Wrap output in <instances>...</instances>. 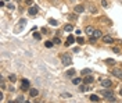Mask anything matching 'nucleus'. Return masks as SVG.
Returning <instances> with one entry per match:
<instances>
[{
  "label": "nucleus",
  "mask_w": 122,
  "mask_h": 103,
  "mask_svg": "<svg viewBox=\"0 0 122 103\" xmlns=\"http://www.w3.org/2000/svg\"><path fill=\"white\" fill-rule=\"evenodd\" d=\"M101 95L103 96H106V99L107 100H111V102H114L115 99H114V93H112V91H103V92H101Z\"/></svg>",
  "instance_id": "1"
},
{
  "label": "nucleus",
  "mask_w": 122,
  "mask_h": 103,
  "mask_svg": "<svg viewBox=\"0 0 122 103\" xmlns=\"http://www.w3.org/2000/svg\"><path fill=\"white\" fill-rule=\"evenodd\" d=\"M61 60H63V64H64V65H71V64H72V59H71V56H63Z\"/></svg>",
  "instance_id": "2"
},
{
  "label": "nucleus",
  "mask_w": 122,
  "mask_h": 103,
  "mask_svg": "<svg viewBox=\"0 0 122 103\" xmlns=\"http://www.w3.org/2000/svg\"><path fill=\"white\" fill-rule=\"evenodd\" d=\"M101 87H104V88L108 89V88L112 87V82H111L110 79H103V81H101Z\"/></svg>",
  "instance_id": "3"
},
{
  "label": "nucleus",
  "mask_w": 122,
  "mask_h": 103,
  "mask_svg": "<svg viewBox=\"0 0 122 103\" xmlns=\"http://www.w3.org/2000/svg\"><path fill=\"white\" fill-rule=\"evenodd\" d=\"M112 75H115L117 78L122 79V70H119V68H115V70H112Z\"/></svg>",
  "instance_id": "4"
},
{
  "label": "nucleus",
  "mask_w": 122,
  "mask_h": 103,
  "mask_svg": "<svg viewBox=\"0 0 122 103\" xmlns=\"http://www.w3.org/2000/svg\"><path fill=\"white\" fill-rule=\"evenodd\" d=\"M73 10H75V13H83V11H85V7L81 6V4H78V6L73 7Z\"/></svg>",
  "instance_id": "5"
},
{
  "label": "nucleus",
  "mask_w": 122,
  "mask_h": 103,
  "mask_svg": "<svg viewBox=\"0 0 122 103\" xmlns=\"http://www.w3.org/2000/svg\"><path fill=\"white\" fill-rule=\"evenodd\" d=\"M28 88H29V81L22 79V91H28Z\"/></svg>",
  "instance_id": "6"
},
{
  "label": "nucleus",
  "mask_w": 122,
  "mask_h": 103,
  "mask_svg": "<svg viewBox=\"0 0 122 103\" xmlns=\"http://www.w3.org/2000/svg\"><path fill=\"white\" fill-rule=\"evenodd\" d=\"M28 13H29V16H35V14L38 13V7H36V6H33V7H31L29 10H28Z\"/></svg>",
  "instance_id": "7"
},
{
  "label": "nucleus",
  "mask_w": 122,
  "mask_h": 103,
  "mask_svg": "<svg viewBox=\"0 0 122 103\" xmlns=\"http://www.w3.org/2000/svg\"><path fill=\"white\" fill-rule=\"evenodd\" d=\"M73 40H75V38H73L72 35H69V36L67 38V42H65V45H67V46H69V45H72V43H73Z\"/></svg>",
  "instance_id": "8"
},
{
  "label": "nucleus",
  "mask_w": 122,
  "mask_h": 103,
  "mask_svg": "<svg viewBox=\"0 0 122 103\" xmlns=\"http://www.w3.org/2000/svg\"><path fill=\"white\" fill-rule=\"evenodd\" d=\"M75 70H73V68H71V70H68V71L65 72V77H68V78H71V77H73V75H75Z\"/></svg>",
  "instance_id": "9"
},
{
  "label": "nucleus",
  "mask_w": 122,
  "mask_h": 103,
  "mask_svg": "<svg viewBox=\"0 0 122 103\" xmlns=\"http://www.w3.org/2000/svg\"><path fill=\"white\" fill-rule=\"evenodd\" d=\"M103 40H104V43H112L114 42V39L111 36H108V35L107 36H103Z\"/></svg>",
  "instance_id": "10"
},
{
  "label": "nucleus",
  "mask_w": 122,
  "mask_h": 103,
  "mask_svg": "<svg viewBox=\"0 0 122 103\" xmlns=\"http://www.w3.org/2000/svg\"><path fill=\"white\" fill-rule=\"evenodd\" d=\"M93 38H94V39L101 38V32L98 31V29H94V32H93Z\"/></svg>",
  "instance_id": "11"
},
{
  "label": "nucleus",
  "mask_w": 122,
  "mask_h": 103,
  "mask_svg": "<svg viewBox=\"0 0 122 103\" xmlns=\"http://www.w3.org/2000/svg\"><path fill=\"white\" fill-rule=\"evenodd\" d=\"M29 95L32 96V98H35V96L39 95V92H38V89H31V91H29Z\"/></svg>",
  "instance_id": "12"
},
{
  "label": "nucleus",
  "mask_w": 122,
  "mask_h": 103,
  "mask_svg": "<svg viewBox=\"0 0 122 103\" xmlns=\"http://www.w3.org/2000/svg\"><path fill=\"white\" fill-rule=\"evenodd\" d=\"M83 82H85V84H88V85H89V84H92V82H93V77H86V78L83 79Z\"/></svg>",
  "instance_id": "13"
},
{
  "label": "nucleus",
  "mask_w": 122,
  "mask_h": 103,
  "mask_svg": "<svg viewBox=\"0 0 122 103\" xmlns=\"http://www.w3.org/2000/svg\"><path fill=\"white\" fill-rule=\"evenodd\" d=\"M72 29H73V27H72L71 24H67V25L64 27V31H65V32H71Z\"/></svg>",
  "instance_id": "14"
},
{
  "label": "nucleus",
  "mask_w": 122,
  "mask_h": 103,
  "mask_svg": "<svg viewBox=\"0 0 122 103\" xmlns=\"http://www.w3.org/2000/svg\"><path fill=\"white\" fill-rule=\"evenodd\" d=\"M93 32H94V28H93V27H88V28H86V33H88V35H93Z\"/></svg>",
  "instance_id": "15"
},
{
  "label": "nucleus",
  "mask_w": 122,
  "mask_h": 103,
  "mask_svg": "<svg viewBox=\"0 0 122 103\" xmlns=\"http://www.w3.org/2000/svg\"><path fill=\"white\" fill-rule=\"evenodd\" d=\"M90 100H92V102H98V100H100V98H98L97 95H92V96H90Z\"/></svg>",
  "instance_id": "16"
},
{
  "label": "nucleus",
  "mask_w": 122,
  "mask_h": 103,
  "mask_svg": "<svg viewBox=\"0 0 122 103\" xmlns=\"http://www.w3.org/2000/svg\"><path fill=\"white\" fill-rule=\"evenodd\" d=\"M81 82H82L81 78H73V79H72V84H73V85H79Z\"/></svg>",
  "instance_id": "17"
},
{
  "label": "nucleus",
  "mask_w": 122,
  "mask_h": 103,
  "mask_svg": "<svg viewBox=\"0 0 122 103\" xmlns=\"http://www.w3.org/2000/svg\"><path fill=\"white\" fill-rule=\"evenodd\" d=\"M0 88H1V91L6 88V85H4V79H3V78H0Z\"/></svg>",
  "instance_id": "18"
},
{
  "label": "nucleus",
  "mask_w": 122,
  "mask_h": 103,
  "mask_svg": "<svg viewBox=\"0 0 122 103\" xmlns=\"http://www.w3.org/2000/svg\"><path fill=\"white\" fill-rule=\"evenodd\" d=\"M81 91H82V92H86V91H89V87H88V84H86L85 87H81Z\"/></svg>",
  "instance_id": "19"
},
{
  "label": "nucleus",
  "mask_w": 122,
  "mask_h": 103,
  "mask_svg": "<svg viewBox=\"0 0 122 103\" xmlns=\"http://www.w3.org/2000/svg\"><path fill=\"white\" fill-rule=\"evenodd\" d=\"M10 81H11V82H15V81H17V77L14 75V74H13V75H10Z\"/></svg>",
  "instance_id": "20"
},
{
  "label": "nucleus",
  "mask_w": 122,
  "mask_h": 103,
  "mask_svg": "<svg viewBox=\"0 0 122 103\" xmlns=\"http://www.w3.org/2000/svg\"><path fill=\"white\" fill-rule=\"evenodd\" d=\"M33 38H35L36 40H39V39H40V35H39L38 32H35V33H33Z\"/></svg>",
  "instance_id": "21"
},
{
  "label": "nucleus",
  "mask_w": 122,
  "mask_h": 103,
  "mask_svg": "<svg viewBox=\"0 0 122 103\" xmlns=\"http://www.w3.org/2000/svg\"><path fill=\"white\" fill-rule=\"evenodd\" d=\"M76 42H78L79 45H83V43H85V40H83V38H78V39H76Z\"/></svg>",
  "instance_id": "22"
},
{
  "label": "nucleus",
  "mask_w": 122,
  "mask_h": 103,
  "mask_svg": "<svg viewBox=\"0 0 122 103\" xmlns=\"http://www.w3.org/2000/svg\"><path fill=\"white\" fill-rule=\"evenodd\" d=\"M106 63L110 64V65H112V64H114V60H112V59H108V60H106Z\"/></svg>",
  "instance_id": "23"
},
{
  "label": "nucleus",
  "mask_w": 122,
  "mask_h": 103,
  "mask_svg": "<svg viewBox=\"0 0 122 103\" xmlns=\"http://www.w3.org/2000/svg\"><path fill=\"white\" fill-rule=\"evenodd\" d=\"M49 24H50V25H57L58 22L56 21V20H50V21H49Z\"/></svg>",
  "instance_id": "24"
},
{
  "label": "nucleus",
  "mask_w": 122,
  "mask_h": 103,
  "mask_svg": "<svg viewBox=\"0 0 122 103\" xmlns=\"http://www.w3.org/2000/svg\"><path fill=\"white\" fill-rule=\"evenodd\" d=\"M53 42H54V45H60V43H61V40L58 39V38H54V40H53Z\"/></svg>",
  "instance_id": "25"
},
{
  "label": "nucleus",
  "mask_w": 122,
  "mask_h": 103,
  "mask_svg": "<svg viewBox=\"0 0 122 103\" xmlns=\"http://www.w3.org/2000/svg\"><path fill=\"white\" fill-rule=\"evenodd\" d=\"M51 46H53V42H46V48H51Z\"/></svg>",
  "instance_id": "26"
},
{
  "label": "nucleus",
  "mask_w": 122,
  "mask_h": 103,
  "mask_svg": "<svg viewBox=\"0 0 122 103\" xmlns=\"http://www.w3.org/2000/svg\"><path fill=\"white\" fill-rule=\"evenodd\" d=\"M101 4H103L104 7H107V6H108V1H107V0H103V1H101Z\"/></svg>",
  "instance_id": "27"
},
{
  "label": "nucleus",
  "mask_w": 122,
  "mask_h": 103,
  "mask_svg": "<svg viewBox=\"0 0 122 103\" xmlns=\"http://www.w3.org/2000/svg\"><path fill=\"white\" fill-rule=\"evenodd\" d=\"M7 7L10 8V10H13V8H14V4H13V3H8V4H7Z\"/></svg>",
  "instance_id": "28"
},
{
  "label": "nucleus",
  "mask_w": 122,
  "mask_h": 103,
  "mask_svg": "<svg viewBox=\"0 0 122 103\" xmlns=\"http://www.w3.org/2000/svg\"><path fill=\"white\" fill-rule=\"evenodd\" d=\"M112 50H114V53H117V54H119V52H121V50H119L118 48H114Z\"/></svg>",
  "instance_id": "29"
},
{
  "label": "nucleus",
  "mask_w": 122,
  "mask_h": 103,
  "mask_svg": "<svg viewBox=\"0 0 122 103\" xmlns=\"http://www.w3.org/2000/svg\"><path fill=\"white\" fill-rule=\"evenodd\" d=\"M61 98H71V95H69V93H63Z\"/></svg>",
  "instance_id": "30"
},
{
  "label": "nucleus",
  "mask_w": 122,
  "mask_h": 103,
  "mask_svg": "<svg viewBox=\"0 0 122 103\" xmlns=\"http://www.w3.org/2000/svg\"><path fill=\"white\" fill-rule=\"evenodd\" d=\"M25 24H26V22H25V20H22V21H21V22H20V25H21V28H22V27H24Z\"/></svg>",
  "instance_id": "31"
},
{
  "label": "nucleus",
  "mask_w": 122,
  "mask_h": 103,
  "mask_svg": "<svg viewBox=\"0 0 122 103\" xmlns=\"http://www.w3.org/2000/svg\"><path fill=\"white\" fill-rule=\"evenodd\" d=\"M82 72H83V74H89V72H90V70H83Z\"/></svg>",
  "instance_id": "32"
},
{
  "label": "nucleus",
  "mask_w": 122,
  "mask_h": 103,
  "mask_svg": "<svg viewBox=\"0 0 122 103\" xmlns=\"http://www.w3.org/2000/svg\"><path fill=\"white\" fill-rule=\"evenodd\" d=\"M26 4H32V0H26Z\"/></svg>",
  "instance_id": "33"
},
{
  "label": "nucleus",
  "mask_w": 122,
  "mask_h": 103,
  "mask_svg": "<svg viewBox=\"0 0 122 103\" xmlns=\"http://www.w3.org/2000/svg\"><path fill=\"white\" fill-rule=\"evenodd\" d=\"M4 1H10V0H4Z\"/></svg>",
  "instance_id": "34"
},
{
  "label": "nucleus",
  "mask_w": 122,
  "mask_h": 103,
  "mask_svg": "<svg viewBox=\"0 0 122 103\" xmlns=\"http://www.w3.org/2000/svg\"><path fill=\"white\" fill-rule=\"evenodd\" d=\"M121 95H122V91H121Z\"/></svg>",
  "instance_id": "35"
}]
</instances>
